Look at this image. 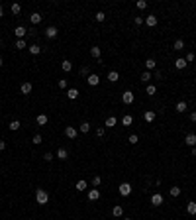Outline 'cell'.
<instances>
[{"mask_svg": "<svg viewBox=\"0 0 196 220\" xmlns=\"http://www.w3.org/2000/svg\"><path fill=\"white\" fill-rule=\"evenodd\" d=\"M47 201H49L47 191H45V189H37V193H35V202H37V205H47Z\"/></svg>", "mask_w": 196, "mask_h": 220, "instance_id": "cell-1", "label": "cell"}, {"mask_svg": "<svg viewBox=\"0 0 196 220\" xmlns=\"http://www.w3.org/2000/svg\"><path fill=\"white\" fill-rule=\"evenodd\" d=\"M118 193L122 195V197H130V195H131V185L130 183H122L118 187Z\"/></svg>", "mask_w": 196, "mask_h": 220, "instance_id": "cell-2", "label": "cell"}, {"mask_svg": "<svg viewBox=\"0 0 196 220\" xmlns=\"http://www.w3.org/2000/svg\"><path fill=\"white\" fill-rule=\"evenodd\" d=\"M163 202H165V198H163V195H161V193L151 195V205H153V206H161Z\"/></svg>", "mask_w": 196, "mask_h": 220, "instance_id": "cell-3", "label": "cell"}, {"mask_svg": "<svg viewBox=\"0 0 196 220\" xmlns=\"http://www.w3.org/2000/svg\"><path fill=\"white\" fill-rule=\"evenodd\" d=\"M133 100H135V96H133L131 90H126V93H122V102H124V104H131Z\"/></svg>", "mask_w": 196, "mask_h": 220, "instance_id": "cell-4", "label": "cell"}, {"mask_svg": "<svg viewBox=\"0 0 196 220\" xmlns=\"http://www.w3.org/2000/svg\"><path fill=\"white\" fill-rule=\"evenodd\" d=\"M77 134H78V132H77V128H75V126H67L65 128V136L69 140H75V138H77Z\"/></svg>", "mask_w": 196, "mask_h": 220, "instance_id": "cell-5", "label": "cell"}, {"mask_svg": "<svg viewBox=\"0 0 196 220\" xmlns=\"http://www.w3.org/2000/svg\"><path fill=\"white\" fill-rule=\"evenodd\" d=\"M57 34H59V30H57L55 26H49L47 30H45V37H49V39H55Z\"/></svg>", "mask_w": 196, "mask_h": 220, "instance_id": "cell-6", "label": "cell"}, {"mask_svg": "<svg viewBox=\"0 0 196 220\" xmlns=\"http://www.w3.org/2000/svg\"><path fill=\"white\" fill-rule=\"evenodd\" d=\"M86 83H88L90 86H96L98 83H100V79H98V75H94V73H90L88 77H86Z\"/></svg>", "mask_w": 196, "mask_h": 220, "instance_id": "cell-7", "label": "cell"}, {"mask_svg": "<svg viewBox=\"0 0 196 220\" xmlns=\"http://www.w3.org/2000/svg\"><path fill=\"white\" fill-rule=\"evenodd\" d=\"M184 144H186V146H190V147H194L196 146V134H186Z\"/></svg>", "mask_w": 196, "mask_h": 220, "instance_id": "cell-8", "label": "cell"}, {"mask_svg": "<svg viewBox=\"0 0 196 220\" xmlns=\"http://www.w3.org/2000/svg\"><path fill=\"white\" fill-rule=\"evenodd\" d=\"M14 34H16V37H18V39H24V36L28 34V30H26L24 26H18V28L14 30Z\"/></svg>", "mask_w": 196, "mask_h": 220, "instance_id": "cell-9", "label": "cell"}, {"mask_svg": "<svg viewBox=\"0 0 196 220\" xmlns=\"http://www.w3.org/2000/svg\"><path fill=\"white\" fill-rule=\"evenodd\" d=\"M41 18H43V16H41V14H39V12H33V14L30 16V22L33 24V26H37V24H39V22H41Z\"/></svg>", "mask_w": 196, "mask_h": 220, "instance_id": "cell-10", "label": "cell"}, {"mask_svg": "<svg viewBox=\"0 0 196 220\" xmlns=\"http://www.w3.org/2000/svg\"><path fill=\"white\" fill-rule=\"evenodd\" d=\"M155 112H153V110H145L143 112V120H145V122H153V120H155Z\"/></svg>", "mask_w": 196, "mask_h": 220, "instance_id": "cell-11", "label": "cell"}, {"mask_svg": "<svg viewBox=\"0 0 196 220\" xmlns=\"http://www.w3.org/2000/svg\"><path fill=\"white\" fill-rule=\"evenodd\" d=\"M100 198V191L98 189H90L88 191V201H98Z\"/></svg>", "mask_w": 196, "mask_h": 220, "instance_id": "cell-12", "label": "cell"}, {"mask_svg": "<svg viewBox=\"0 0 196 220\" xmlns=\"http://www.w3.org/2000/svg\"><path fill=\"white\" fill-rule=\"evenodd\" d=\"M145 67H147V71H153V69L157 67V61L153 59V57H149V59H145Z\"/></svg>", "mask_w": 196, "mask_h": 220, "instance_id": "cell-13", "label": "cell"}, {"mask_svg": "<svg viewBox=\"0 0 196 220\" xmlns=\"http://www.w3.org/2000/svg\"><path fill=\"white\" fill-rule=\"evenodd\" d=\"M67 98H69V100H77L78 98V90L77 89H69L67 90Z\"/></svg>", "mask_w": 196, "mask_h": 220, "instance_id": "cell-14", "label": "cell"}, {"mask_svg": "<svg viewBox=\"0 0 196 220\" xmlns=\"http://www.w3.org/2000/svg\"><path fill=\"white\" fill-rule=\"evenodd\" d=\"M116 124H118L116 116H108V118H106V122H104V126H106V128H114Z\"/></svg>", "mask_w": 196, "mask_h": 220, "instance_id": "cell-15", "label": "cell"}, {"mask_svg": "<svg viewBox=\"0 0 196 220\" xmlns=\"http://www.w3.org/2000/svg\"><path fill=\"white\" fill-rule=\"evenodd\" d=\"M90 55H92L94 59H100V55H102V49H100L98 45H94V47H90Z\"/></svg>", "mask_w": 196, "mask_h": 220, "instance_id": "cell-16", "label": "cell"}, {"mask_svg": "<svg viewBox=\"0 0 196 220\" xmlns=\"http://www.w3.org/2000/svg\"><path fill=\"white\" fill-rule=\"evenodd\" d=\"M186 65H188V63H186L184 57H178V59L174 61V67H177V69H186Z\"/></svg>", "mask_w": 196, "mask_h": 220, "instance_id": "cell-17", "label": "cell"}, {"mask_svg": "<svg viewBox=\"0 0 196 220\" xmlns=\"http://www.w3.org/2000/svg\"><path fill=\"white\" fill-rule=\"evenodd\" d=\"M145 24H147L149 28H153V26H157V16L155 14H151V16H147L145 18Z\"/></svg>", "mask_w": 196, "mask_h": 220, "instance_id": "cell-18", "label": "cell"}, {"mask_svg": "<svg viewBox=\"0 0 196 220\" xmlns=\"http://www.w3.org/2000/svg\"><path fill=\"white\" fill-rule=\"evenodd\" d=\"M108 81H110V83H118L120 81V73L118 71H110V73H108Z\"/></svg>", "mask_w": 196, "mask_h": 220, "instance_id": "cell-19", "label": "cell"}, {"mask_svg": "<svg viewBox=\"0 0 196 220\" xmlns=\"http://www.w3.org/2000/svg\"><path fill=\"white\" fill-rule=\"evenodd\" d=\"M186 110H188V104H186L184 100H178L177 102V112H181V114H182V112H186Z\"/></svg>", "mask_w": 196, "mask_h": 220, "instance_id": "cell-20", "label": "cell"}, {"mask_svg": "<svg viewBox=\"0 0 196 220\" xmlns=\"http://www.w3.org/2000/svg\"><path fill=\"white\" fill-rule=\"evenodd\" d=\"M20 93L22 94H30L32 93V83H24V85L20 86Z\"/></svg>", "mask_w": 196, "mask_h": 220, "instance_id": "cell-21", "label": "cell"}, {"mask_svg": "<svg viewBox=\"0 0 196 220\" xmlns=\"http://www.w3.org/2000/svg\"><path fill=\"white\" fill-rule=\"evenodd\" d=\"M112 214H114L116 218H120V216L124 214V208H122L120 205H114V208H112Z\"/></svg>", "mask_w": 196, "mask_h": 220, "instance_id": "cell-22", "label": "cell"}, {"mask_svg": "<svg viewBox=\"0 0 196 220\" xmlns=\"http://www.w3.org/2000/svg\"><path fill=\"white\" fill-rule=\"evenodd\" d=\"M28 49H30V53H32V55H39V53H41V45H37V43L30 45Z\"/></svg>", "mask_w": 196, "mask_h": 220, "instance_id": "cell-23", "label": "cell"}, {"mask_svg": "<svg viewBox=\"0 0 196 220\" xmlns=\"http://www.w3.org/2000/svg\"><path fill=\"white\" fill-rule=\"evenodd\" d=\"M61 69H63L65 73H69V71H73V63H71V61H63V63H61Z\"/></svg>", "mask_w": 196, "mask_h": 220, "instance_id": "cell-24", "label": "cell"}, {"mask_svg": "<svg viewBox=\"0 0 196 220\" xmlns=\"http://www.w3.org/2000/svg\"><path fill=\"white\" fill-rule=\"evenodd\" d=\"M57 157L65 161L67 157H69V153H67V149H65V147H59V149H57Z\"/></svg>", "mask_w": 196, "mask_h": 220, "instance_id": "cell-25", "label": "cell"}, {"mask_svg": "<svg viewBox=\"0 0 196 220\" xmlns=\"http://www.w3.org/2000/svg\"><path fill=\"white\" fill-rule=\"evenodd\" d=\"M122 124H124V126H131V124H133V116L131 114H126L122 118Z\"/></svg>", "mask_w": 196, "mask_h": 220, "instance_id": "cell-26", "label": "cell"}, {"mask_svg": "<svg viewBox=\"0 0 196 220\" xmlns=\"http://www.w3.org/2000/svg\"><path fill=\"white\" fill-rule=\"evenodd\" d=\"M186 212H188V214H192V216H194V214H196V202H192V201H190L188 205H186Z\"/></svg>", "mask_w": 196, "mask_h": 220, "instance_id": "cell-27", "label": "cell"}, {"mask_svg": "<svg viewBox=\"0 0 196 220\" xmlns=\"http://www.w3.org/2000/svg\"><path fill=\"white\" fill-rule=\"evenodd\" d=\"M75 187H77V191H86V189H88V183H86V181H77V185H75Z\"/></svg>", "mask_w": 196, "mask_h": 220, "instance_id": "cell-28", "label": "cell"}, {"mask_svg": "<svg viewBox=\"0 0 196 220\" xmlns=\"http://www.w3.org/2000/svg\"><path fill=\"white\" fill-rule=\"evenodd\" d=\"M35 122L39 124V126H45V124H47V116H45V114H37Z\"/></svg>", "mask_w": 196, "mask_h": 220, "instance_id": "cell-29", "label": "cell"}, {"mask_svg": "<svg viewBox=\"0 0 196 220\" xmlns=\"http://www.w3.org/2000/svg\"><path fill=\"white\" fill-rule=\"evenodd\" d=\"M8 128H10L12 132H16V130H20V120H12L10 124H8Z\"/></svg>", "mask_w": 196, "mask_h": 220, "instance_id": "cell-30", "label": "cell"}, {"mask_svg": "<svg viewBox=\"0 0 196 220\" xmlns=\"http://www.w3.org/2000/svg\"><path fill=\"white\" fill-rule=\"evenodd\" d=\"M78 130H81L82 134H88V132H90V124L88 122H82L81 126H78Z\"/></svg>", "mask_w": 196, "mask_h": 220, "instance_id": "cell-31", "label": "cell"}, {"mask_svg": "<svg viewBox=\"0 0 196 220\" xmlns=\"http://www.w3.org/2000/svg\"><path fill=\"white\" fill-rule=\"evenodd\" d=\"M14 47H16V49H26V47H28V45H26V39H16Z\"/></svg>", "mask_w": 196, "mask_h": 220, "instance_id": "cell-32", "label": "cell"}, {"mask_svg": "<svg viewBox=\"0 0 196 220\" xmlns=\"http://www.w3.org/2000/svg\"><path fill=\"white\" fill-rule=\"evenodd\" d=\"M10 10H12V14H20V12H22V6H20V4L18 2H14V4H12V8H10Z\"/></svg>", "mask_w": 196, "mask_h": 220, "instance_id": "cell-33", "label": "cell"}, {"mask_svg": "<svg viewBox=\"0 0 196 220\" xmlns=\"http://www.w3.org/2000/svg\"><path fill=\"white\" fill-rule=\"evenodd\" d=\"M100 183H102V177H100V175H94L92 177V187H94V189H98Z\"/></svg>", "mask_w": 196, "mask_h": 220, "instance_id": "cell-34", "label": "cell"}, {"mask_svg": "<svg viewBox=\"0 0 196 220\" xmlns=\"http://www.w3.org/2000/svg\"><path fill=\"white\" fill-rule=\"evenodd\" d=\"M174 49H177V51L184 49V41H182V39H174Z\"/></svg>", "mask_w": 196, "mask_h": 220, "instance_id": "cell-35", "label": "cell"}, {"mask_svg": "<svg viewBox=\"0 0 196 220\" xmlns=\"http://www.w3.org/2000/svg\"><path fill=\"white\" fill-rule=\"evenodd\" d=\"M78 75H81V77H88V75H90V69H88V67L85 65V67H81V71H78Z\"/></svg>", "mask_w": 196, "mask_h": 220, "instance_id": "cell-36", "label": "cell"}, {"mask_svg": "<svg viewBox=\"0 0 196 220\" xmlns=\"http://www.w3.org/2000/svg\"><path fill=\"white\" fill-rule=\"evenodd\" d=\"M171 197H178V195H181V189H178V187H171Z\"/></svg>", "mask_w": 196, "mask_h": 220, "instance_id": "cell-37", "label": "cell"}, {"mask_svg": "<svg viewBox=\"0 0 196 220\" xmlns=\"http://www.w3.org/2000/svg\"><path fill=\"white\" fill-rule=\"evenodd\" d=\"M145 93H147V94H149V96H151V94H155V93H157V86H153V85H149V86H147V89H145Z\"/></svg>", "mask_w": 196, "mask_h": 220, "instance_id": "cell-38", "label": "cell"}, {"mask_svg": "<svg viewBox=\"0 0 196 220\" xmlns=\"http://www.w3.org/2000/svg\"><path fill=\"white\" fill-rule=\"evenodd\" d=\"M32 142L35 144V146H39V144L43 142V138H41V134H35V136H33V140H32Z\"/></svg>", "mask_w": 196, "mask_h": 220, "instance_id": "cell-39", "label": "cell"}, {"mask_svg": "<svg viewBox=\"0 0 196 220\" xmlns=\"http://www.w3.org/2000/svg\"><path fill=\"white\" fill-rule=\"evenodd\" d=\"M94 18H96V22H104V20H106V14H104V12H96Z\"/></svg>", "mask_w": 196, "mask_h": 220, "instance_id": "cell-40", "label": "cell"}, {"mask_svg": "<svg viewBox=\"0 0 196 220\" xmlns=\"http://www.w3.org/2000/svg\"><path fill=\"white\" fill-rule=\"evenodd\" d=\"M137 8H139V10H145V8H147V2H145V0H137V4H135Z\"/></svg>", "mask_w": 196, "mask_h": 220, "instance_id": "cell-41", "label": "cell"}, {"mask_svg": "<svg viewBox=\"0 0 196 220\" xmlns=\"http://www.w3.org/2000/svg\"><path fill=\"white\" fill-rule=\"evenodd\" d=\"M184 59H186V63H192V61L196 59V55H194L192 51H190V53H186V57H184Z\"/></svg>", "mask_w": 196, "mask_h": 220, "instance_id": "cell-42", "label": "cell"}, {"mask_svg": "<svg viewBox=\"0 0 196 220\" xmlns=\"http://www.w3.org/2000/svg\"><path fill=\"white\" fill-rule=\"evenodd\" d=\"M141 81H143V83H147V81H151V73H149V71H145L143 75H141Z\"/></svg>", "mask_w": 196, "mask_h": 220, "instance_id": "cell-43", "label": "cell"}, {"mask_svg": "<svg viewBox=\"0 0 196 220\" xmlns=\"http://www.w3.org/2000/svg\"><path fill=\"white\" fill-rule=\"evenodd\" d=\"M137 142H139V138H137V134H131V136H130V144H131V146H135Z\"/></svg>", "mask_w": 196, "mask_h": 220, "instance_id": "cell-44", "label": "cell"}, {"mask_svg": "<svg viewBox=\"0 0 196 220\" xmlns=\"http://www.w3.org/2000/svg\"><path fill=\"white\" fill-rule=\"evenodd\" d=\"M53 157H55V155H53V153H51V151H47V153H43V159H45V161H51V159H53Z\"/></svg>", "mask_w": 196, "mask_h": 220, "instance_id": "cell-45", "label": "cell"}, {"mask_svg": "<svg viewBox=\"0 0 196 220\" xmlns=\"http://www.w3.org/2000/svg\"><path fill=\"white\" fill-rule=\"evenodd\" d=\"M57 86H59V89H67V81H65V79H59Z\"/></svg>", "mask_w": 196, "mask_h": 220, "instance_id": "cell-46", "label": "cell"}, {"mask_svg": "<svg viewBox=\"0 0 196 220\" xmlns=\"http://www.w3.org/2000/svg\"><path fill=\"white\" fill-rule=\"evenodd\" d=\"M133 22H135V26H141V24H143V18H141V16H135Z\"/></svg>", "mask_w": 196, "mask_h": 220, "instance_id": "cell-47", "label": "cell"}, {"mask_svg": "<svg viewBox=\"0 0 196 220\" xmlns=\"http://www.w3.org/2000/svg\"><path fill=\"white\" fill-rule=\"evenodd\" d=\"M104 134H106V130H104V128H98V130H96V136H98V138H102Z\"/></svg>", "mask_w": 196, "mask_h": 220, "instance_id": "cell-48", "label": "cell"}, {"mask_svg": "<svg viewBox=\"0 0 196 220\" xmlns=\"http://www.w3.org/2000/svg\"><path fill=\"white\" fill-rule=\"evenodd\" d=\"M4 149H6V142H4V140H0V151H4Z\"/></svg>", "mask_w": 196, "mask_h": 220, "instance_id": "cell-49", "label": "cell"}, {"mask_svg": "<svg viewBox=\"0 0 196 220\" xmlns=\"http://www.w3.org/2000/svg\"><path fill=\"white\" fill-rule=\"evenodd\" d=\"M190 122H196V112H190Z\"/></svg>", "mask_w": 196, "mask_h": 220, "instance_id": "cell-50", "label": "cell"}, {"mask_svg": "<svg viewBox=\"0 0 196 220\" xmlns=\"http://www.w3.org/2000/svg\"><path fill=\"white\" fill-rule=\"evenodd\" d=\"M4 16V8H2V4H0V18Z\"/></svg>", "mask_w": 196, "mask_h": 220, "instance_id": "cell-51", "label": "cell"}, {"mask_svg": "<svg viewBox=\"0 0 196 220\" xmlns=\"http://www.w3.org/2000/svg\"><path fill=\"white\" fill-rule=\"evenodd\" d=\"M192 157H196V147H192Z\"/></svg>", "mask_w": 196, "mask_h": 220, "instance_id": "cell-52", "label": "cell"}, {"mask_svg": "<svg viewBox=\"0 0 196 220\" xmlns=\"http://www.w3.org/2000/svg\"><path fill=\"white\" fill-rule=\"evenodd\" d=\"M2 65H4V59H2V57H0V67H2Z\"/></svg>", "mask_w": 196, "mask_h": 220, "instance_id": "cell-53", "label": "cell"}, {"mask_svg": "<svg viewBox=\"0 0 196 220\" xmlns=\"http://www.w3.org/2000/svg\"><path fill=\"white\" fill-rule=\"evenodd\" d=\"M124 220H131V218H124Z\"/></svg>", "mask_w": 196, "mask_h": 220, "instance_id": "cell-54", "label": "cell"}, {"mask_svg": "<svg viewBox=\"0 0 196 220\" xmlns=\"http://www.w3.org/2000/svg\"><path fill=\"white\" fill-rule=\"evenodd\" d=\"M0 47H2V41H0Z\"/></svg>", "mask_w": 196, "mask_h": 220, "instance_id": "cell-55", "label": "cell"}]
</instances>
